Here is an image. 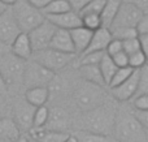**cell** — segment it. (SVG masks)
<instances>
[{"mask_svg":"<svg viewBox=\"0 0 148 142\" xmlns=\"http://www.w3.org/2000/svg\"><path fill=\"white\" fill-rule=\"evenodd\" d=\"M148 94V64L142 67L139 69V80H138V90H136V95H144ZM134 97V98H135Z\"/></svg>","mask_w":148,"mask_h":142,"instance_id":"cell-31","label":"cell"},{"mask_svg":"<svg viewBox=\"0 0 148 142\" xmlns=\"http://www.w3.org/2000/svg\"><path fill=\"white\" fill-rule=\"evenodd\" d=\"M65 142H78V141H77V140H75V137H74V136H73V134H70V136H69V137H68V140H66V141H65Z\"/></svg>","mask_w":148,"mask_h":142,"instance_id":"cell-50","label":"cell"},{"mask_svg":"<svg viewBox=\"0 0 148 142\" xmlns=\"http://www.w3.org/2000/svg\"><path fill=\"white\" fill-rule=\"evenodd\" d=\"M69 33H70V37H72V42H73L75 54L82 55L86 51L87 47H88L91 37H92V31L87 30L83 26H79V28L70 30Z\"/></svg>","mask_w":148,"mask_h":142,"instance_id":"cell-18","label":"cell"},{"mask_svg":"<svg viewBox=\"0 0 148 142\" xmlns=\"http://www.w3.org/2000/svg\"><path fill=\"white\" fill-rule=\"evenodd\" d=\"M113 39L110 30L107 28H100L96 31L92 33L91 41H90L88 47L86 48V51L83 54H90V52H105L109 42ZM82 54V55H83ZM81 56V55H79Z\"/></svg>","mask_w":148,"mask_h":142,"instance_id":"cell-16","label":"cell"},{"mask_svg":"<svg viewBox=\"0 0 148 142\" xmlns=\"http://www.w3.org/2000/svg\"><path fill=\"white\" fill-rule=\"evenodd\" d=\"M117 69L118 68L116 67V64L113 63L112 57L108 56L107 54H104L103 59L100 60V63H99V70H100V73H101V77H103V81H104L105 86H109L110 81H112L114 73L117 72Z\"/></svg>","mask_w":148,"mask_h":142,"instance_id":"cell-24","label":"cell"},{"mask_svg":"<svg viewBox=\"0 0 148 142\" xmlns=\"http://www.w3.org/2000/svg\"><path fill=\"white\" fill-rule=\"evenodd\" d=\"M0 98H1V97H0Z\"/></svg>","mask_w":148,"mask_h":142,"instance_id":"cell-54","label":"cell"},{"mask_svg":"<svg viewBox=\"0 0 148 142\" xmlns=\"http://www.w3.org/2000/svg\"><path fill=\"white\" fill-rule=\"evenodd\" d=\"M10 52L14 56H17L21 60H27L31 59L33 56V48H31V43L29 35L26 33H20L17 37L14 38V41L12 42V44L9 46Z\"/></svg>","mask_w":148,"mask_h":142,"instance_id":"cell-17","label":"cell"},{"mask_svg":"<svg viewBox=\"0 0 148 142\" xmlns=\"http://www.w3.org/2000/svg\"><path fill=\"white\" fill-rule=\"evenodd\" d=\"M48 48H52L57 52H61V54L75 55L70 33L68 30H62V29H56Z\"/></svg>","mask_w":148,"mask_h":142,"instance_id":"cell-15","label":"cell"},{"mask_svg":"<svg viewBox=\"0 0 148 142\" xmlns=\"http://www.w3.org/2000/svg\"><path fill=\"white\" fill-rule=\"evenodd\" d=\"M10 12L13 14L16 23L21 33H30L33 29L40 25L46 17L42 13V10L34 8L26 0H17L16 4L10 7Z\"/></svg>","mask_w":148,"mask_h":142,"instance_id":"cell-3","label":"cell"},{"mask_svg":"<svg viewBox=\"0 0 148 142\" xmlns=\"http://www.w3.org/2000/svg\"><path fill=\"white\" fill-rule=\"evenodd\" d=\"M14 142H29V136L26 137V136H22V134H21L20 137H18Z\"/></svg>","mask_w":148,"mask_h":142,"instance_id":"cell-49","label":"cell"},{"mask_svg":"<svg viewBox=\"0 0 148 142\" xmlns=\"http://www.w3.org/2000/svg\"><path fill=\"white\" fill-rule=\"evenodd\" d=\"M16 1H17V0H0V3H3V4H5L7 5V7H12L13 4H16Z\"/></svg>","mask_w":148,"mask_h":142,"instance_id":"cell-47","label":"cell"},{"mask_svg":"<svg viewBox=\"0 0 148 142\" xmlns=\"http://www.w3.org/2000/svg\"><path fill=\"white\" fill-rule=\"evenodd\" d=\"M112 137L116 142H146V129L134 116L133 110L117 108Z\"/></svg>","mask_w":148,"mask_h":142,"instance_id":"cell-2","label":"cell"},{"mask_svg":"<svg viewBox=\"0 0 148 142\" xmlns=\"http://www.w3.org/2000/svg\"><path fill=\"white\" fill-rule=\"evenodd\" d=\"M138 80H139V69H135L125 82H122L121 85L116 86L113 89H109L110 95L118 102L133 101L134 97L136 95V90H138Z\"/></svg>","mask_w":148,"mask_h":142,"instance_id":"cell-11","label":"cell"},{"mask_svg":"<svg viewBox=\"0 0 148 142\" xmlns=\"http://www.w3.org/2000/svg\"><path fill=\"white\" fill-rule=\"evenodd\" d=\"M122 51V42L118 41V39H114L113 38L112 41L109 42V44H108L107 50H105V54L108 55V56H114L116 54H118V52Z\"/></svg>","mask_w":148,"mask_h":142,"instance_id":"cell-37","label":"cell"},{"mask_svg":"<svg viewBox=\"0 0 148 142\" xmlns=\"http://www.w3.org/2000/svg\"><path fill=\"white\" fill-rule=\"evenodd\" d=\"M104 97L105 95L103 93L101 86L84 81L83 83L75 88L73 93V101L79 111L86 112L104 103Z\"/></svg>","mask_w":148,"mask_h":142,"instance_id":"cell-4","label":"cell"},{"mask_svg":"<svg viewBox=\"0 0 148 142\" xmlns=\"http://www.w3.org/2000/svg\"><path fill=\"white\" fill-rule=\"evenodd\" d=\"M70 5L68 3V0H51L46 7L42 9V13L44 14V17L47 16H55V14H61V13L69 12Z\"/></svg>","mask_w":148,"mask_h":142,"instance_id":"cell-25","label":"cell"},{"mask_svg":"<svg viewBox=\"0 0 148 142\" xmlns=\"http://www.w3.org/2000/svg\"><path fill=\"white\" fill-rule=\"evenodd\" d=\"M69 136H70V133L48 130L46 128L30 130V137L36 140L38 142H65Z\"/></svg>","mask_w":148,"mask_h":142,"instance_id":"cell-19","label":"cell"},{"mask_svg":"<svg viewBox=\"0 0 148 142\" xmlns=\"http://www.w3.org/2000/svg\"><path fill=\"white\" fill-rule=\"evenodd\" d=\"M55 31H56V28L46 18L40 25H38L35 29H33L30 33H27L33 52L48 48Z\"/></svg>","mask_w":148,"mask_h":142,"instance_id":"cell-9","label":"cell"},{"mask_svg":"<svg viewBox=\"0 0 148 142\" xmlns=\"http://www.w3.org/2000/svg\"><path fill=\"white\" fill-rule=\"evenodd\" d=\"M146 64H147V59L142 51H138L129 56V67L131 69H140Z\"/></svg>","mask_w":148,"mask_h":142,"instance_id":"cell-34","label":"cell"},{"mask_svg":"<svg viewBox=\"0 0 148 142\" xmlns=\"http://www.w3.org/2000/svg\"><path fill=\"white\" fill-rule=\"evenodd\" d=\"M70 125L69 114L65 111L62 107H55L49 110V116L47 125L44 128L48 130H56V132H66V128Z\"/></svg>","mask_w":148,"mask_h":142,"instance_id":"cell-14","label":"cell"},{"mask_svg":"<svg viewBox=\"0 0 148 142\" xmlns=\"http://www.w3.org/2000/svg\"><path fill=\"white\" fill-rule=\"evenodd\" d=\"M134 70H135V69H131L130 67L118 68L117 72H116L114 76H113V78H112V81H110V83H109V86H108V88L113 89V88H116V86L121 85L122 82H125V81L131 76V73H133Z\"/></svg>","mask_w":148,"mask_h":142,"instance_id":"cell-30","label":"cell"},{"mask_svg":"<svg viewBox=\"0 0 148 142\" xmlns=\"http://www.w3.org/2000/svg\"><path fill=\"white\" fill-rule=\"evenodd\" d=\"M35 107L29 104L25 99H17L13 104V121L20 132H30L33 128V117Z\"/></svg>","mask_w":148,"mask_h":142,"instance_id":"cell-10","label":"cell"},{"mask_svg":"<svg viewBox=\"0 0 148 142\" xmlns=\"http://www.w3.org/2000/svg\"><path fill=\"white\" fill-rule=\"evenodd\" d=\"M110 34L114 39L123 42L127 39L138 38V33H136L135 28H118V29H110Z\"/></svg>","mask_w":148,"mask_h":142,"instance_id":"cell-29","label":"cell"},{"mask_svg":"<svg viewBox=\"0 0 148 142\" xmlns=\"http://www.w3.org/2000/svg\"><path fill=\"white\" fill-rule=\"evenodd\" d=\"M136 33L138 35H143V34H148V14H143L140 21L136 25Z\"/></svg>","mask_w":148,"mask_h":142,"instance_id":"cell-40","label":"cell"},{"mask_svg":"<svg viewBox=\"0 0 148 142\" xmlns=\"http://www.w3.org/2000/svg\"><path fill=\"white\" fill-rule=\"evenodd\" d=\"M26 1H27L30 5H33L34 8H36V9H39V10H42L47 4H48L49 1H51V0H26Z\"/></svg>","mask_w":148,"mask_h":142,"instance_id":"cell-44","label":"cell"},{"mask_svg":"<svg viewBox=\"0 0 148 142\" xmlns=\"http://www.w3.org/2000/svg\"><path fill=\"white\" fill-rule=\"evenodd\" d=\"M134 111H148V94L138 95L133 99Z\"/></svg>","mask_w":148,"mask_h":142,"instance_id":"cell-36","label":"cell"},{"mask_svg":"<svg viewBox=\"0 0 148 142\" xmlns=\"http://www.w3.org/2000/svg\"><path fill=\"white\" fill-rule=\"evenodd\" d=\"M53 80L55 73L49 72L31 59L26 61L22 80V85L26 88V90L33 88H48Z\"/></svg>","mask_w":148,"mask_h":142,"instance_id":"cell-6","label":"cell"},{"mask_svg":"<svg viewBox=\"0 0 148 142\" xmlns=\"http://www.w3.org/2000/svg\"><path fill=\"white\" fill-rule=\"evenodd\" d=\"M107 0H91L88 4L84 7V9L79 13L81 14H87V13H92V14H101L103 9H104V5Z\"/></svg>","mask_w":148,"mask_h":142,"instance_id":"cell-33","label":"cell"},{"mask_svg":"<svg viewBox=\"0 0 148 142\" xmlns=\"http://www.w3.org/2000/svg\"><path fill=\"white\" fill-rule=\"evenodd\" d=\"M142 16H143V12L136 5H134L127 0H123L113 18L109 30L118 28H136Z\"/></svg>","mask_w":148,"mask_h":142,"instance_id":"cell-8","label":"cell"},{"mask_svg":"<svg viewBox=\"0 0 148 142\" xmlns=\"http://www.w3.org/2000/svg\"><path fill=\"white\" fill-rule=\"evenodd\" d=\"M20 136L21 132L12 117H0V140L5 142H14Z\"/></svg>","mask_w":148,"mask_h":142,"instance_id":"cell-21","label":"cell"},{"mask_svg":"<svg viewBox=\"0 0 148 142\" xmlns=\"http://www.w3.org/2000/svg\"><path fill=\"white\" fill-rule=\"evenodd\" d=\"M48 116H49L48 107L42 106V107L35 108L34 117H33V128H31V129H40V128H44L47 125V121H48Z\"/></svg>","mask_w":148,"mask_h":142,"instance_id":"cell-27","label":"cell"},{"mask_svg":"<svg viewBox=\"0 0 148 142\" xmlns=\"http://www.w3.org/2000/svg\"><path fill=\"white\" fill-rule=\"evenodd\" d=\"M81 22L82 26L86 28L90 31H96L97 29L103 28V22H101V17L99 14H92V13H87V14H81Z\"/></svg>","mask_w":148,"mask_h":142,"instance_id":"cell-28","label":"cell"},{"mask_svg":"<svg viewBox=\"0 0 148 142\" xmlns=\"http://www.w3.org/2000/svg\"><path fill=\"white\" fill-rule=\"evenodd\" d=\"M127 1L136 5L143 12V14H148V0H127Z\"/></svg>","mask_w":148,"mask_h":142,"instance_id":"cell-43","label":"cell"},{"mask_svg":"<svg viewBox=\"0 0 148 142\" xmlns=\"http://www.w3.org/2000/svg\"><path fill=\"white\" fill-rule=\"evenodd\" d=\"M23 99H25L29 104L35 107V108L46 106V103L49 101V89L48 88L27 89V90L25 91V98Z\"/></svg>","mask_w":148,"mask_h":142,"instance_id":"cell-20","label":"cell"},{"mask_svg":"<svg viewBox=\"0 0 148 142\" xmlns=\"http://www.w3.org/2000/svg\"><path fill=\"white\" fill-rule=\"evenodd\" d=\"M17 23H16L13 14L10 12V8L0 17V42L7 46H10L14 38L20 34Z\"/></svg>","mask_w":148,"mask_h":142,"instance_id":"cell-12","label":"cell"},{"mask_svg":"<svg viewBox=\"0 0 148 142\" xmlns=\"http://www.w3.org/2000/svg\"><path fill=\"white\" fill-rule=\"evenodd\" d=\"M8 52H10L9 46H7V44H4V43H1V42H0V56L8 54Z\"/></svg>","mask_w":148,"mask_h":142,"instance_id":"cell-46","label":"cell"},{"mask_svg":"<svg viewBox=\"0 0 148 142\" xmlns=\"http://www.w3.org/2000/svg\"><path fill=\"white\" fill-rule=\"evenodd\" d=\"M112 60H113V63L116 64L117 68L129 67V56L123 51L118 52V54H116L114 56H112Z\"/></svg>","mask_w":148,"mask_h":142,"instance_id":"cell-38","label":"cell"},{"mask_svg":"<svg viewBox=\"0 0 148 142\" xmlns=\"http://www.w3.org/2000/svg\"><path fill=\"white\" fill-rule=\"evenodd\" d=\"M8 93V89H7V85H5L4 80H3L1 74H0V97L5 95V94Z\"/></svg>","mask_w":148,"mask_h":142,"instance_id":"cell-45","label":"cell"},{"mask_svg":"<svg viewBox=\"0 0 148 142\" xmlns=\"http://www.w3.org/2000/svg\"><path fill=\"white\" fill-rule=\"evenodd\" d=\"M146 142H148V129H146Z\"/></svg>","mask_w":148,"mask_h":142,"instance_id":"cell-52","label":"cell"},{"mask_svg":"<svg viewBox=\"0 0 148 142\" xmlns=\"http://www.w3.org/2000/svg\"><path fill=\"white\" fill-rule=\"evenodd\" d=\"M122 51L125 52L127 56H130V55L140 51V44H139L138 38H133V39L123 41L122 42Z\"/></svg>","mask_w":148,"mask_h":142,"instance_id":"cell-35","label":"cell"},{"mask_svg":"<svg viewBox=\"0 0 148 142\" xmlns=\"http://www.w3.org/2000/svg\"><path fill=\"white\" fill-rule=\"evenodd\" d=\"M134 116L136 117L140 125L144 128V129H148V111H134Z\"/></svg>","mask_w":148,"mask_h":142,"instance_id":"cell-41","label":"cell"},{"mask_svg":"<svg viewBox=\"0 0 148 142\" xmlns=\"http://www.w3.org/2000/svg\"><path fill=\"white\" fill-rule=\"evenodd\" d=\"M73 57L74 55L61 54V52H57L52 48H46V50H42V51L33 52L31 60H34V61L38 63L43 68L48 69L49 72L56 73L65 69L72 63Z\"/></svg>","mask_w":148,"mask_h":142,"instance_id":"cell-7","label":"cell"},{"mask_svg":"<svg viewBox=\"0 0 148 142\" xmlns=\"http://www.w3.org/2000/svg\"><path fill=\"white\" fill-rule=\"evenodd\" d=\"M46 18L56 29H62V30H68V31L79 28V26H82L79 14H78V13H75V12H73V10L61 13V14L47 16Z\"/></svg>","mask_w":148,"mask_h":142,"instance_id":"cell-13","label":"cell"},{"mask_svg":"<svg viewBox=\"0 0 148 142\" xmlns=\"http://www.w3.org/2000/svg\"><path fill=\"white\" fill-rule=\"evenodd\" d=\"M73 136L78 142H116L112 136L97 134V133L86 132V130H75Z\"/></svg>","mask_w":148,"mask_h":142,"instance_id":"cell-26","label":"cell"},{"mask_svg":"<svg viewBox=\"0 0 148 142\" xmlns=\"http://www.w3.org/2000/svg\"><path fill=\"white\" fill-rule=\"evenodd\" d=\"M8 9H9V7H7V5H5V4H3V3H0V17H1V16L4 14V13L7 12Z\"/></svg>","mask_w":148,"mask_h":142,"instance_id":"cell-48","label":"cell"},{"mask_svg":"<svg viewBox=\"0 0 148 142\" xmlns=\"http://www.w3.org/2000/svg\"><path fill=\"white\" fill-rule=\"evenodd\" d=\"M116 111H117L116 107L103 103L99 107H95L90 111L82 112V116L78 123V130L112 136Z\"/></svg>","mask_w":148,"mask_h":142,"instance_id":"cell-1","label":"cell"},{"mask_svg":"<svg viewBox=\"0 0 148 142\" xmlns=\"http://www.w3.org/2000/svg\"><path fill=\"white\" fill-rule=\"evenodd\" d=\"M90 1H91V0H68V3H69V5H70V9H72L73 12L78 13V14L84 9V7H86Z\"/></svg>","mask_w":148,"mask_h":142,"instance_id":"cell-39","label":"cell"},{"mask_svg":"<svg viewBox=\"0 0 148 142\" xmlns=\"http://www.w3.org/2000/svg\"><path fill=\"white\" fill-rule=\"evenodd\" d=\"M0 142H5V141H3V140H0Z\"/></svg>","mask_w":148,"mask_h":142,"instance_id":"cell-53","label":"cell"},{"mask_svg":"<svg viewBox=\"0 0 148 142\" xmlns=\"http://www.w3.org/2000/svg\"><path fill=\"white\" fill-rule=\"evenodd\" d=\"M79 74L82 76L86 82L94 83L97 86H105L103 81L101 73L99 70V65H81L79 67Z\"/></svg>","mask_w":148,"mask_h":142,"instance_id":"cell-22","label":"cell"},{"mask_svg":"<svg viewBox=\"0 0 148 142\" xmlns=\"http://www.w3.org/2000/svg\"><path fill=\"white\" fill-rule=\"evenodd\" d=\"M123 0H107L105 1V5H104V9H103L101 14V22H103V28H107L109 29L110 25L113 22V18H114L116 13H117L118 8H120L121 3Z\"/></svg>","mask_w":148,"mask_h":142,"instance_id":"cell-23","label":"cell"},{"mask_svg":"<svg viewBox=\"0 0 148 142\" xmlns=\"http://www.w3.org/2000/svg\"><path fill=\"white\" fill-rule=\"evenodd\" d=\"M29 142H38V141H36V140H34V138H31L30 136H29Z\"/></svg>","mask_w":148,"mask_h":142,"instance_id":"cell-51","label":"cell"},{"mask_svg":"<svg viewBox=\"0 0 148 142\" xmlns=\"http://www.w3.org/2000/svg\"><path fill=\"white\" fill-rule=\"evenodd\" d=\"M105 52H90V54H83L79 56L78 64L81 65H99L100 60L103 59Z\"/></svg>","mask_w":148,"mask_h":142,"instance_id":"cell-32","label":"cell"},{"mask_svg":"<svg viewBox=\"0 0 148 142\" xmlns=\"http://www.w3.org/2000/svg\"><path fill=\"white\" fill-rule=\"evenodd\" d=\"M25 65V60L18 59L12 52H8V54L0 56V74H1L8 90L10 88L22 85Z\"/></svg>","mask_w":148,"mask_h":142,"instance_id":"cell-5","label":"cell"},{"mask_svg":"<svg viewBox=\"0 0 148 142\" xmlns=\"http://www.w3.org/2000/svg\"><path fill=\"white\" fill-rule=\"evenodd\" d=\"M138 41L140 44V51L146 56L147 63H148V34H143V35H138Z\"/></svg>","mask_w":148,"mask_h":142,"instance_id":"cell-42","label":"cell"}]
</instances>
